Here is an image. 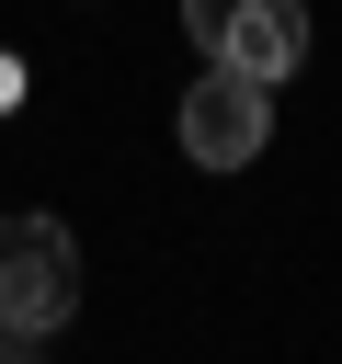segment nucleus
Here are the masks:
<instances>
[{
  "label": "nucleus",
  "mask_w": 342,
  "mask_h": 364,
  "mask_svg": "<svg viewBox=\"0 0 342 364\" xmlns=\"http://www.w3.org/2000/svg\"><path fill=\"white\" fill-rule=\"evenodd\" d=\"M80 318V239L57 216H0V330L34 353Z\"/></svg>",
  "instance_id": "nucleus-1"
},
{
  "label": "nucleus",
  "mask_w": 342,
  "mask_h": 364,
  "mask_svg": "<svg viewBox=\"0 0 342 364\" xmlns=\"http://www.w3.org/2000/svg\"><path fill=\"white\" fill-rule=\"evenodd\" d=\"M182 34L205 68H239V80H296V57H308L296 0H182Z\"/></svg>",
  "instance_id": "nucleus-2"
},
{
  "label": "nucleus",
  "mask_w": 342,
  "mask_h": 364,
  "mask_svg": "<svg viewBox=\"0 0 342 364\" xmlns=\"http://www.w3.org/2000/svg\"><path fill=\"white\" fill-rule=\"evenodd\" d=\"M171 136H182V159H194V171H251V159L274 148V80H239V68H205V80L182 91Z\"/></svg>",
  "instance_id": "nucleus-3"
},
{
  "label": "nucleus",
  "mask_w": 342,
  "mask_h": 364,
  "mask_svg": "<svg viewBox=\"0 0 342 364\" xmlns=\"http://www.w3.org/2000/svg\"><path fill=\"white\" fill-rule=\"evenodd\" d=\"M11 102H23V68H11V57H0V114H11Z\"/></svg>",
  "instance_id": "nucleus-4"
},
{
  "label": "nucleus",
  "mask_w": 342,
  "mask_h": 364,
  "mask_svg": "<svg viewBox=\"0 0 342 364\" xmlns=\"http://www.w3.org/2000/svg\"><path fill=\"white\" fill-rule=\"evenodd\" d=\"M11 353H23V341H11V330H0V364H11Z\"/></svg>",
  "instance_id": "nucleus-5"
}]
</instances>
